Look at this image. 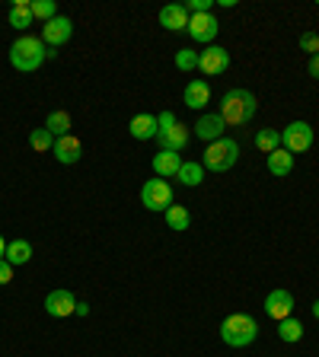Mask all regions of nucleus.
<instances>
[{
    "mask_svg": "<svg viewBox=\"0 0 319 357\" xmlns=\"http://www.w3.org/2000/svg\"><path fill=\"white\" fill-rule=\"evenodd\" d=\"M259 112V99L249 93V89H230L223 93L221 99V119L227 121V128H239V125H249Z\"/></svg>",
    "mask_w": 319,
    "mask_h": 357,
    "instance_id": "nucleus-1",
    "label": "nucleus"
},
{
    "mask_svg": "<svg viewBox=\"0 0 319 357\" xmlns=\"http://www.w3.org/2000/svg\"><path fill=\"white\" fill-rule=\"evenodd\" d=\"M45 58H48V45L36 36H20L10 45V64H13L16 70H22V74L38 70V67L45 64Z\"/></svg>",
    "mask_w": 319,
    "mask_h": 357,
    "instance_id": "nucleus-2",
    "label": "nucleus"
},
{
    "mask_svg": "<svg viewBox=\"0 0 319 357\" xmlns=\"http://www.w3.org/2000/svg\"><path fill=\"white\" fill-rule=\"evenodd\" d=\"M221 338L230 348H249L259 338V322L249 312H233V316H227L221 322Z\"/></svg>",
    "mask_w": 319,
    "mask_h": 357,
    "instance_id": "nucleus-3",
    "label": "nucleus"
},
{
    "mask_svg": "<svg viewBox=\"0 0 319 357\" xmlns=\"http://www.w3.org/2000/svg\"><path fill=\"white\" fill-rule=\"evenodd\" d=\"M239 160V144L230 141V137H221V141L208 144L205 156H201V166L211 172H230Z\"/></svg>",
    "mask_w": 319,
    "mask_h": 357,
    "instance_id": "nucleus-4",
    "label": "nucleus"
},
{
    "mask_svg": "<svg viewBox=\"0 0 319 357\" xmlns=\"http://www.w3.org/2000/svg\"><path fill=\"white\" fill-rule=\"evenodd\" d=\"M141 204L147 211H166L172 204V188L166 178H150L141 188Z\"/></svg>",
    "mask_w": 319,
    "mask_h": 357,
    "instance_id": "nucleus-5",
    "label": "nucleus"
},
{
    "mask_svg": "<svg viewBox=\"0 0 319 357\" xmlns=\"http://www.w3.org/2000/svg\"><path fill=\"white\" fill-rule=\"evenodd\" d=\"M281 144L288 153H306L313 147V125L306 121H290L281 131Z\"/></svg>",
    "mask_w": 319,
    "mask_h": 357,
    "instance_id": "nucleus-6",
    "label": "nucleus"
},
{
    "mask_svg": "<svg viewBox=\"0 0 319 357\" xmlns=\"http://www.w3.org/2000/svg\"><path fill=\"white\" fill-rule=\"evenodd\" d=\"M71 36H74V22H71V16H54V20H48L42 26V42L48 45V48H61V45H67Z\"/></svg>",
    "mask_w": 319,
    "mask_h": 357,
    "instance_id": "nucleus-7",
    "label": "nucleus"
},
{
    "mask_svg": "<svg viewBox=\"0 0 319 357\" xmlns=\"http://www.w3.org/2000/svg\"><path fill=\"white\" fill-rule=\"evenodd\" d=\"M217 29H221V22H217L214 13H195L192 20H188V36L198 45H214Z\"/></svg>",
    "mask_w": 319,
    "mask_h": 357,
    "instance_id": "nucleus-8",
    "label": "nucleus"
},
{
    "mask_svg": "<svg viewBox=\"0 0 319 357\" xmlns=\"http://www.w3.org/2000/svg\"><path fill=\"white\" fill-rule=\"evenodd\" d=\"M230 67V52L221 48V45H208L205 52H198V70L208 77H217Z\"/></svg>",
    "mask_w": 319,
    "mask_h": 357,
    "instance_id": "nucleus-9",
    "label": "nucleus"
},
{
    "mask_svg": "<svg viewBox=\"0 0 319 357\" xmlns=\"http://www.w3.org/2000/svg\"><path fill=\"white\" fill-rule=\"evenodd\" d=\"M77 303H80V300H77L71 290H52V294L45 297V312H48L52 319H64V316H74L77 312Z\"/></svg>",
    "mask_w": 319,
    "mask_h": 357,
    "instance_id": "nucleus-10",
    "label": "nucleus"
},
{
    "mask_svg": "<svg viewBox=\"0 0 319 357\" xmlns=\"http://www.w3.org/2000/svg\"><path fill=\"white\" fill-rule=\"evenodd\" d=\"M265 312L272 316L275 322H281V319H288V316H294V294L290 290H284V287H278V290H272L265 297Z\"/></svg>",
    "mask_w": 319,
    "mask_h": 357,
    "instance_id": "nucleus-11",
    "label": "nucleus"
},
{
    "mask_svg": "<svg viewBox=\"0 0 319 357\" xmlns=\"http://www.w3.org/2000/svg\"><path fill=\"white\" fill-rule=\"evenodd\" d=\"M52 153H54V160H58V163L74 166V163H80L83 144H80V137H74V134H64V137H58V141H54Z\"/></svg>",
    "mask_w": 319,
    "mask_h": 357,
    "instance_id": "nucleus-12",
    "label": "nucleus"
},
{
    "mask_svg": "<svg viewBox=\"0 0 319 357\" xmlns=\"http://www.w3.org/2000/svg\"><path fill=\"white\" fill-rule=\"evenodd\" d=\"M227 131V121L221 119V112H211V115H201L198 125H195V137H201L205 144H214L223 137Z\"/></svg>",
    "mask_w": 319,
    "mask_h": 357,
    "instance_id": "nucleus-13",
    "label": "nucleus"
},
{
    "mask_svg": "<svg viewBox=\"0 0 319 357\" xmlns=\"http://www.w3.org/2000/svg\"><path fill=\"white\" fill-rule=\"evenodd\" d=\"M188 20H192V13L186 10V3H166V7L160 10V26L170 32H186Z\"/></svg>",
    "mask_w": 319,
    "mask_h": 357,
    "instance_id": "nucleus-14",
    "label": "nucleus"
},
{
    "mask_svg": "<svg viewBox=\"0 0 319 357\" xmlns=\"http://www.w3.org/2000/svg\"><path fill=\"white\" fill-rule=\"evenodd\" d=\"M128 131H131L134 141H154L156 134H160L156 115H150V112H141V115H134V119L128 121Z\"/></svg>",
    "mask_w": 319,
    "mask_h": 357,
    "instance_id": "nucleus-15",
    "label": "nucleus"
},
{
    "mask_svg": "<svg viewBox=\"0 0 319 357\" xmlns=\"http://www.w3.org/2000/svg\"><path fill=\"white\" fill-rule=\"evenodd\" d=\"M156 141H160V147L163 150H170V153H182V150L188 147V131H186V125H172V128H166L163 134H156Z\"/></svg>",
    "mask_w": 319,
    "mask_h": 357,
    "instance_id": "nucleus-16",
    "label": "nucleus"
},
{
    "mask_svg": "<svg viewBox=\"0 0 319 357\" xmlns=\"http://www.w3.org/2000/svg\"><path fill=\"white\" fill-rule=\"evenodd\" d=\"M179 166H182V156H179V153L160 150V153L154 156V172H156V178H170V176H176Z\"/></svg>",
    "mask_w": 319,
    "mask_h": 357,
    "instance_id": "nucleus-17",
    "label": "nucleus"
},
{
    "mask_svg": "<svg viewBox=\"0 0 319 357\" xmlns=\"http://www.w3.org/2000/svg\"><path fill=\"white\" fill-rule=\"evenodd\" d=\"M182 99H186L188 109H205V105L211 102V86L205 80H192L186 86V96Z\"/></svg>",
    "mask_w": 319,
    "mask_h": 357,
    "instance_id": "nucleus-18",
    "label": "nucleus"
},
{
    "mask_svg": "<svg viewBox=\"0 0 319 357\" xmlns=\"http://www.w3.org/2000/svg\"><path fill=\"white\" fill-rule=\"evenodd\" d=\"M3 259H7L13 268L29 265L32 261V243L29 239H13V243H7V255H3Z\"/></svg>",
    "mask_w": 319,
    "mask_h": 357,
    "instance_id": "nucleus-19",
    "label": "nucleus"
},
{
    "mask_svg": "<svg viewBox=\"0 0 319 357\" xmlns=\"http://www.w3.org/2000/svg\"><path fill=\"white\" fill-rule=\"evenodd\" d=\"M268 172L272 176H290L294 172V153H288L284 147H278L275 153H268Z\"/></svg>",
    "mask_w": 319,
    "mask_h": 357,
    "instance_id": "nucleus-20",
    "label": "nucleus"
},
{
    "mask_svg": "<svg viewBox=\"0 0 319 357\" xmlns=\"http://www.w3.org/2000/svg\"><path fill=\"white\" fill-rule=\"evenodd\" d=\"M45 131L52 134L54 141H58V137H64V134H71V112H64V109L52 112V115L45 119Z\"/></svg>",
    "mask_w": 319,
    "mask_h": 357,
    "instance_id": "nucleus-21",
    "label": "nucleus"
},
{
    "mask_svg": "<svg viewBox=\"0 0 319 357\" xmlns=\"http://www.w3.org/2000/svg\"><path fill=\"white\" fill-rule=\"evenodd\" d=\"M32 7H29V0H13V7H10V26L13 29H29L32 26Z\"/></svg>",
    "mask_w": 319,
    "mask_h": 357,
    "instance_id": "nucleus-22",
    "label": "nucleus"
},
{
    "mask_svg": "<svg viewBox=\"0 0 319 357\" xmlns=\"http://www.w3.org/2000/svg\"><path fill=\"white\" fill-rule=\"evenodd\" d=\"M278 338H281L284 344H297L300 338H304V322L294 319V316L281 319V322H278Z\"/></svg>",
    "mask_w": 319,
    "mask_h": 357,
    "instance_id": "nucleus-23",
    "label": "nucleus"
},
{
    "mask_svg": "<svg viewBox=\"0 0 319 357\" xmlns=\"http://www.w3.org/2000/svg\"><path fill=\"white\" fill-rule=\"evenodd\" d=\"M176 178L182 182V185H188V188H198L201 182H205V166L201 163H182L179 166V172H176Z\"/></svg>",
    "mask_w": 319,
    "mask_h": 357,
    "instance_id": "nucleus-24",
    "label": "nucleus"
},
{
    "mask_svg": "<svg viewBox=\"0 0 319 357\" xmlns=\"http://www.w3.org/2000/svg\"><path fill=\"white\" fill-rule=\"evenodd\" d=\"M163 214H166V227H170V230H176V233L188 230V223H192V214H188L182 204H170Z\"/></svg>",
    "mask_w": 319,
    "mask_h": 357,
    "instance_id": "nucleus-25",
    "label": "nucleus"
},
{
    "mask_svg": "<svg viewBox=\"0 0 319 357\" xmlns=\"http://www.w3.org/2000/svg\"><path fill=\"white\" fill-rule=\"evenodd\" d=\"M255 147H259L262 153H275V150L281 147V131H275V128H262V131L255 134Z\"/></svg>",
    "mask_w": 319,
    "mask_h": 357,
    "instance_id": "nucleus-26",
    "label": "nucleus"
},
{
    "mask_svg": "<svg viewBox=\"0 0 319 357\" xmlns=\"http://www.w3.org/2000/svg\"><path fill=\"white\" fill-rule=\"evenodd\" d=\"M29 144H32V150H38V153H48V150L54 147V137L45 128H36V131L29 134Z\"/></svg>",
    "mask_w": 319,
    "mask_h": 357,
    "instance_id": "nucleus-27",
    "label": "nucleus"
},
{
    "mask_svg": "<svg viewBox=\"0 0 319 357\" xmlns=\"http://www.w3.org/2000/svg\"><path fill=\"white\" fill-rule=\"evenodd\" d=\"M29 7H32V16L36 20H54V13H58V7H54L52 0H29Z\"/></svg>",
    "mask_w": 319,
    "mask_h": 357,
    "instance_id": "nucleus-28",
    "label": "nucleus"
},
{
    "mask_svg": "<svg viewBox=\"0 0 319 357\" xmlns=\"http://www.w3.org/2000/svg\"><path fill=\"white\" fill-rule=\"evenodd\" d=\"M176 67L179 70H195V67H198V52H195V48H182V52H176Z\"/></svg>",
    "mask_w": 319,
    "mask_h": 357,
    "instance_id": "nucleus-29",
    "label": "nucleus"
},
{
    "mask_svg": "<svg viewBox=\"0 0 319 357\" xmlns=\"http://www.w3.org/2000/svg\"><path fill=\"white\" fill-rule=\"evenodd\" d=\"M300 48H304L310 58L313 54H319V36L316 32H304V36H300Z\"/></svg>",
    "mask_w": 319,
    "mask_h": 357,
    "instance_id": "nucleus-30",
    "label": "nucleus"
},
{
    "mask_svg": "<svg viewBox=\"0 0 319 357\" xmlns=\"http://www.w3.org/2000/svg\"><path fill=\"white\" fill-rule=\"evenodd\" d=\"M186 10L188 13H211V0H186Z\"/></svg>",
    "mask_w": 319,
    "mask_h": 357,
    "instance_id": "nucleus-31",
    "label": "nucleus"
},
{
    "mask_svg": "<svg viewBox=\"0 0 319 357\" xmlns=\"http://www.w3.org/2000/svg\"><path fill=\"white\" fill-rule=\"evenodd\" d=\"M13 281V265L7 259H0V284H10Z\"/></svg>",
    "mask_w": 319,
    "mask_h": 357,
    "instance_id": "nucleus-32",
    "label": "nucleus"
},
{
    "mask_svg": "<svg viewBox=\"0 0 319 357\" xmlns=\"http://www.w3.org/2000/svg\"><path fill=\"white\" fill-rule=\"evenodd\" d=\"M306 70H310V77H313V80H319V54H313V58H310V64H306Z\"/></svg>",
    "mask_w": 319,
    "mask_h": 357,
    "instance_id": "nucleus-33",
    "label": "nucleus"
},
{
    "mask_svg": "<svg viewBox=\"0 0 319 357\" xmlns=\"http://www.w3.org/2000/svg\"><path fill=\"white\" fill-rule=\"evenodd\" d=\"M74 316H80V319H83V316H89V303H83V300H80V303H77V312H74Z\"/></svg>",
    "mask_w": 319,
    "mask_h": 357,
    "instance_id": "nucleus-34",
    "label": "nucleus"
},
{
    "mask_svg": "<svg viewBox=\"0 0 319 357\" xmlns=\"http://www.w3.org/2000/svg\"><path fill=\"white\" fill-rule=\"evenodd\" d=\"M7 255V243H3V236H0V259Z\"/></svg>",
    "mask_w": 319,
    "mask_h": 357,
    "instance_id": "nucleus-35",
    "label": "nucleus"
},
{
    "mask_svg": "<svg viewBox=\"0 0 319 357\" xmlns=\"http://www.w3.org/2000/svg\"><path fill=\"white\" fill-rule=\"evenodd\" d=\"M313 319H319V300L313 303Z\"/></svg>",
    "mask_w": 319,
    "mask_h": 357,
    "instance_id": "nucleus-36",
    "label": "nucleus"
}]
</instances>
